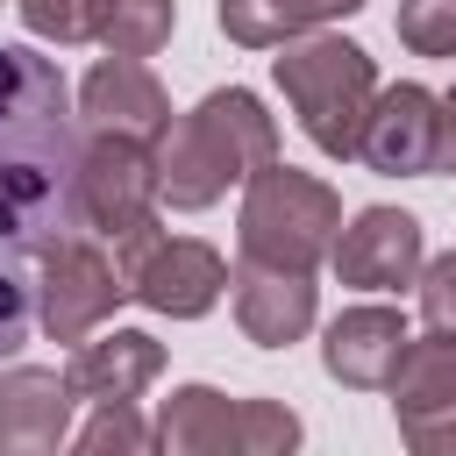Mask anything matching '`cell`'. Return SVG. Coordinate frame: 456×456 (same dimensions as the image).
Masks as SVG:
<instances>
[{
    "instance_id": "obj_16",
    "label": "cell",
    "mask_w": 456,
    "mask_h": 456,
    "mask_svg": "<svg viewBox=\"0 0 456 456\" xmlns=\"http://www.w3.org/2000/svg\"><path fill=\"white\" fill-rule=\"evenodd\" d=\"M157 449L171 456H242V399L214 385H178L157 413Z\"/></svg>"
},
{
    "instance_id": "obj_20",
    "label": "cell",
    "mask_w": 456,
    "mask_h": 456,
    "mask_svg": "<svg viewBox=\"0 0 456 456\" xmlns=\"http://www.w3.org/2000/svg\"><path fill=\"white\" fill-rule=\"evenodd\" d=\"M392 28L413 57H456V0H399Z\"/></svg>"
},
{
    "instance_id": "obj_6",
    "label": "cell",
    "mask_w": 456,
    "mask_h": 456,
    "mask_svg": "<svg viewBox=\"0 0 456 456\" xmlns=\"http://www.w3.org/2000/svg\"><path fill=\"white\" fill-rule=\"evenodd\" d=\"M128 299V278L114 271V256L71 228L43 249V278H36V321L50 328V342H86L114 306Z\"/></svg>"
},
{
    "instance_id": "obj_10",
    "label": "cell",
    "mask_w": 456,
    "mask_h": 456,
    "mask_svg": "<svg viewBox=\"0 0 456 456\" xmlns=\"http://www.w3.org/2000/svg\"><path fill=\"white\" fill-rule=\"evenodd\" d=\"M420 256H428L420 249V221L406 207H363L349 228H335V249H328L335 278L356 285V292H399V285H413Z\"/></svg>"
},
{
    "instance_id": "obj_5",
    "label": "cell",
    "mask_w": 456,
    "mask_h": 456,
    "mask_svg": "<svg viewBox=\"0 0 456 456\" xmlns=\"http://www.w3.org/2000/svg\"><path fill=\"white\" fill-rule=\"evenodd\" d=\"M114 271L128 278V299H142L150 314H171V321H200L228 292L221 249H207L192 235H164L157 214L114 242Z\"/></svg>"
},
{
    "instance_id": "obj_18",
    "label": "cell",
    "mask_w": 456,
    "mask_h": 456,
    "mask_svg": "<svg viewBox=\"0 0 456 456\" xmlns=\"http://www.w3.org/2000/svg\"><path fill=\"white\" fill-rule=\"evenodd\" d=\"M178 28V0H93V43L107 57H157Z\"/></svg>"
},
{
    "instance_id": "obj_2",
    "label": "cell",
    "mask_w": 456,
    "mask_h": 456,
    "mask_svg": "<svg viewBox=\"0 0 456 456\" xmlns=\"http://www.w3.org/2000/svg\"><path fill=\"white\" fill-rule=\"evenodd\" d=\"M150 157H157V200H171L178 214H200L278 157V121L264 114V100L249 86H221L192 114H178L150 142Z\"/></svg>"
},
{
    "instance_id": "obj_23",
    "label": "cell",
    "mask_w": 456,
    "mask_h": 456,
    "mask_svg": "<svg viewBox=\"0 0 456 456\" xmlns=\"http://www.w3.org/2000/svg\"><path fill=\"white\" fill-rule=\"evenodd\" d=\"M21 28L43 43H93V0H21Z\"/></svg>"
},
{
    "instance_id": "obj_9",
    "label": "cell",
    "mask_w": 456,
    "mask_h": 456,
    "mask_svg": "<svg viewBox=\"0 0 456 456\" xmlns=\"http://www.w3.org/2000/svg\"><path fill=\"white\" fill-rule=\"evenodd\" d=\"M435 135H442V93L399 78V86L370 93L356 157L370 171H385V178H428L435 171Z\"/></svg>"
},
{
    "instance_id": "obj_8",
    "label": "cell",
    "mask_w": 456,
    "mask_h": 456,
    "mask_svg": "<svg viewBox=\"0 0 456 456\" xmlns=\"http://www.w3.org/2000/svg\"><path fill=\"white\" fill-rule=\"evenodd\" d=\"M385 392H392V420H399L406 449L456 456V335H442V328L420 342L406 335Z\"/></svg>"
},
{
    "instance_id": "obj_21",
    "label": "cell",
    "mask_w": 456,
    "mask_h": 456,
    "mask_svg": "<svg viewBox=\"0 0 456 456\" xmlns=\"http://www.w3.org/2000/svg\"><path fill=\"white\" fill-rule=\"evenodd\" d=\"M28 328H36V285H28L21 256H14V249H0V363H14V356H21Z\"/></svg>"
},
{
    "instance_id": "obj_7",
    "label": "cell",
    "mask_w": 456,
    "mask_h": 456,
    "mask_svg": "<svg viewBox=\"0 0 456 456\" xmlns=\"http://www.w3.org/2000/svg\"><path fill=\"white\" fill-rule=\"evenodd\" d=\"M150 214H157V157H150V142L86 128V150H78V228L100 235V242H121Z\"/></svg>"
},
{
    "instance_id": "obj_24",
    "label": "cell",
    "mask_w": 456,
    "mask_h": 456,
    "mask_svg": "<svg viewBox=\"0 0 456 456\" xmlns=\"http://www.w3.org/2000/svg\"><path fill=\"white\" fill-rule=\"evenodd\" d=\"M420 314H428V328H442V335H456V249H442V256H420Z\"/></svg>"
},
{
    "instance_id": "obj_17",
    "label": "cell",
    "mask_w": 456,
    "mask_h": 456,
    "mask_svg": "<svg viewBox=\"0 0 456 456\" xmlns=\"http://www.w3.org/2000/svg\"><path fill=\"white\" fill-rule=\"evenodd\" d=\"M363 0H221V36L242 50H278L292 36H314L321 21L356 14Z\"/></svg>"
},
{
    "instance_id": "obj_3",
    "label": "cell",
    "mask_w": 456,
    "mask_h": 456,
    "mask_svg": "<svg viewBox=\"0 0 456 456\" xmlns=\"http://www.w3.org/2000/svg\"><path fill=\"white\" fill-rule=\"evenodd\" d=\"M278 50H285V57H278L271 71H278V93L292 100L306 142H314L321 157H342V164H349L356 142H363L370 93H378L370 50L349 43V36H292V43H278Z\"/></svg>"
},
{
    "instance_id": "obj_12",
    "label": "cell",
    "mask_w": 456,
    "mask_h": 456,
    "mask_svg": "<svg viewBox=\"0 0 456 456\" xmlns=\"http://www.w3.org/2000/svg\"><path fill=\"white\" fill-rule=\"evenodd\" d=\"M71 378L43 370V363H14L0 370V456H50L71 442Z\"/></svg>"
},
{
    "instance_id": "obj_22",
    "label": "cell",
    "mask_w": 456,
    "mask_h": 456,
    "mask_svg": "<svg viewBox=\"0 0 456 456\" xmlns=\"http://www.w3.org/2000/svg\"><path fill=\"white\" fill-rule=\"evenodd\" d=\"M299 449V413L278 399H242V456H285Z\"/></svg>"
},
{
    "instance_id": "obj_25",
    "label": "cell",
    "mask_w": 456,
    "mask_h": 456,
    "mask_svg": "<svg viewBox=\"0 0 456 456\" xmlns=\"http://www.w3.org/2000/svg\"><path fill=\"white\" fill-rule=\"evenodd\" d=\"M435 171H456V86L442 93V135H435Z\"/></svg>"
},
{
    "instance_id": "obj_4",
    "label": "cell",
    "mask_w": 456,
    "mask_h": 456,
    "mask_svg": "<svg viewBox=\"0 0 456 456\" xmlns=\"http://www.w3.org/2000/svg\"><path fill=\"white\" fill-rule=\"evenodd\" d=\"M335 228H342L335 185H321L314 171H292L285 157L249 171V192H242V256L249 264L314 271L335 249Z\"/></svg>"
},
{
    "instance_id": "obj_13",
    "label": "cell",
    "mask_w": 456,
    "mask_h": 456,
    "mask_svg": "<svg viewBox=\"0 0 456 456\" xmlns=\"http://www.w3.org/2000/svg\"><path fill=\"white\" fill-rule=\"evenodd\" d=\"M228 285H235V328L256 342V349H292L306 328H314V314H321V299H314V271H278V264H235L228 271Z\"/></svg>"
},
{
    "instance_id": "obj_15",
    "label": "cell",
    "mask_w": 456,
    "mask_h": 456,
    "mask_svg": "<svg viewBox=\"0 0 456 456\" xmlns=\"http://www.w3.org/2000/svg\"><path fill=\"white\" fill-rule=\"evenodd\" d=\"M157 370H164V342L142 328H114L100 342H78V356L64 363V378L86 406H135Z\"/></svg>"
},
{
    "instance_id": "obj_19",
    "label": "cell",
    "mask_w": 456,
    "mask_h": 456,
    "mask_svg": "<svg viewBox=\"0 0 456 456\" xmlns=\"http://www.w3.org/2000/svg\"><path fill=\"white\" fill-rule=\"evenodd\" d=\"M150 442H157V428H142L135 406H93V420L71 435L78 456H142Z\"/></svg>"
},
{
    "instance_id": "obj_1",
    "label": "cell",
    "mask_w": 456,
    "mask_h": 456,
    "mask_svg": "<svg viewBox=\"0 0 456 456\" xmlns=\"http://www.w3.org/2000/svg\"><path fill=\"white\" fill-rule=\"evenodd\" d=\"M78 150L86 128L57 57L0 43V249L43 256L78 228Z\"/></svg>"
},
{
    "instance_id": "obj_11",
    "label": "cell",
    "mask_w": 456,
    "mask_h": 456,
    "mask_svg": "<svg viewBox=\"0 0 456 456\" xmlns=\"http://www.w3.org/2000/svg\"><path fill=\"white\" fill-rule=\"evenodd\" d=\"M78 128L93 135H128V142H157L171 128V93L157 86V71L142 57H107L86 71L78 86Z\"/></svg>"
},
{
    "instance_id": "obj_14",
    "label": "cell",
    "mask_w": 456,
    "mask_h": 456,
    "mask_svg": "<svg viewBox=\"0 0 456 456\" xmlns=\"http://www.w3.org/2000/svg\"><path fill=\"white\" fill-rule=\"evenodd\" d=\"M399 349H406V314H399V306H349V314L328 321L321 363H328V378L349 385V392H385Z\"/></svg>"
}]
</instances>
